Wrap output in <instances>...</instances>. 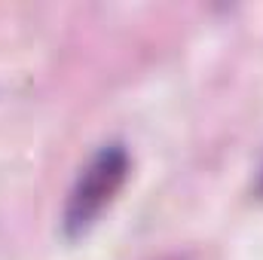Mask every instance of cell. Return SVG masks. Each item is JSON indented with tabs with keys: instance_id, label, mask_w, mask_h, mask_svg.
Listing matches in <instances>:
<instances>
[{
	"instance_id": "obj_1",
	"label": "cell",
	"mask_w": 263,
	"mask_h": 260,
	"mask_svg": "<svg viewBox=\"0 0 263 260\" xmlns=\"http://www.w3.org/2000/svg\"><path fill=\"white\" fill-rule=\"evenodd\" d=\"M126 178H129V150L123 144H104L83 165V172L77 175L67 193L65 217H62V227L70 239L83 236L101 217V211L123 190Z\"/></svg>"
},
{
	"instance_id": "obj_2",
	"label": "cell",
	"mask_w": 263,
	"mask_h": 260,
	"mask_svg": "<svg viewBox=\"0 0 263 260\" xmlns=\"http://www.w3.org/2000/svg\"><path fill=\"white\" fill-rule=\"evenodd\" d=\"M260 190H263V172H260Z\"/></svg>"
}]
</instances>
